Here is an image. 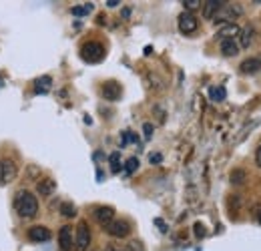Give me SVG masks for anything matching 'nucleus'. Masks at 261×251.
I'll use <instances>...</instances> for the list:
<instances>
[{"label":"nucleus","instance_id":"obj_1","mask_svg":"<svg viewBox=\"0 0 261 251\" xmlns=\"http://www.w3.org/2000/svg\"><path fill=\"white\" fill-rule=\"evenodd\" d=\"M14 205H16L18 215L24 217V219H33V217H36V213H38V199H36V195L31 193V191L16 193Z\"/></svg>","mask_w":261,"mask_h":251},{"label":"nucleus","instance_id":"obj_2","mask_svg":"<svg viewBox=\"0 0 261 251\" xmlns=\"http://www.w3.org/2000/svg\"><path fill=\"white\" fill-rule=\"evenodd\" d=\"M91 227L87 221H79L76 229H74V251H87L91 247Z\"/></svg>","mask_w":261,"mask_h":251},{"label":"nucleus","instance_id":"obj_3","mask_svg":"<svg viewBox=\"0 0 261 251\" xmlns=\"http://www.w3.org/2000/svg\"><path fill=\"white\" fill-rule=\"evenodd\" d=\"M241 14H243V8H241L239 4H227V2H225L223 8L213 16V20H215L217 24H223V27H225V24H233V20L239 18Z\"/></svg>","mask_w":261,"mask_h":251},{"label":"nucleus","instance_id":"obj_4","mask_svg":"<svg viewBox=\"0 0 261 251\" xmlns=\"http://www.w3.org/2000/svg\"><path fill=\"white\" fill-rule=\"evenodd\" d=\"M81 57L87 63H100L105 59V48H102V44H98L95 40L85 42L83 48H81Z\"/></svg>","mask_w":261,"mask_h":251},{"label":"nucleus","instance_id":"obj_5","mask_svg":"<svg viewBox=\"0 0 261 251\" xmlns=\"http://www.w3.org/2000/svg\"><path fill=\"white\" fill-rule=\"evenodd\" d=\"M18 175V167L12 159L8 157H0V185H8L16 179Z\"/></svg>","mask_w":261,"mask_h":251},{"label":"nucleus","instance_id":"obj_6","mask_svg":"<svg viewBox=\"0 0 261 251\" xmlns=\"http://www.w3.org/2000/svg\"><path fill=\"white\" fill-rule=\"evenodd\" d=\"M105 229H107V233H109L111 237H117V239H125V237H129V233H130L129 221H125V219H113Z\"/></svg>","mask_w":261,"mask_h":251},{"label":"nucleus","instance_id":"obj_7","mask_svg":"<svg viewBox=\"0 0 261 251\" xmlns=\"http://www.w3.org/2000/svg\"><path fill=\"white\" fill-rule=\"evenodd\" d=\"M74 229L70 225H63L61 231H59V247L61 251H72L74 247Z\"/></svg>","mask_w":261,"mask_h":251},{"label":"nucleus","instance_id":"obj_8","mask_svg":"<svg viewBox=\"0 0 261 251\" xmlns=\"http://www.w3.org/2000/svg\"><path fill=\"white\" fill-rule=\"evenodd\" d=\"M197 29H199V22H197V18L191 12H183L179 16V31L183 34H193Z\"/></svg>","mask_w":261,"mask_h":251},{"label":"nucleus","instance_id":"obj_9","mask_svg":"<svg viewBox=\"0 0 261 251\" xmlns=\"http://www.w3.org/2000/svg\"><path fill=\"white\" fill-rule=\"evenodd\" d=\"M29 239L34 243H44V241L50 239V229L44 227V225H34L29 229Z\"/></svg>","mask_w":261,"mask_h":251},{"label":"nucleus","instance_id":"obj_10","mask_svg":"<svg viewBox=\"0 0 261 251\" xmlns=\"http://www.w3.org/2000/svg\"><path fill=\"white\" fill-rule=\"evenodd\" d=\"M121 94H123V89H121V85L117 81H107L102 85V96L107 101H119Z\"/></svg>","mask_w":261,"mask_h":251},{"label":"nucleus","instance_id":"obj_11","mask_svg":"<svg viewBox=\"0 0 261 251\" xmlns=\"http://www.w3.org/2000/svg\"><path fill=\"white\" fill-rule=\"evenodd\" d=\"M95 219H97L102 227H107L111 221L115 219V209L109 207V205H100V207L95 209Z\"/></svg>","mask_w":261,"mask_h":251},{"label":"nucleus","instance_id":"obj_12","mask_svg":"<svg viewBox=\"0 0 261 251\" xmlns=\"http://www.w3.org/2000/svg\"><path fill=\"white\" fill-rule=\"evenodd\" d=\"M223 4H225L223 0H207V2H203V16L213 20V16L223 8Z\"/></svg>","mask_w":261,"mask_h":251},{"label":"nucleus","instance_id":"obj_13","mask_svg":"<svg viewBox=\"0 0 261 251\" xmlns=\"http://www.w3.org/2000/svg\"><path fill=\"white\" fill-rule=\"evenodd\" d=\"M253 38H255V29L251 24H247V27L241 29V32H239V44L243 48H249L253 44Z\"/></svg>","mask_w":261,"mask_h":251},{"label":"nucleus","instance_id":"obj_14","mask_svg":"<svg viewBox=\"0 0 261 251\" xmlns=\"http://www.w3.org/2000/svg\"><path fill=\"white\" fill-rule=\"evenodd\" d=\"M239 32H241V29L233 22V24H225L221 31L217 32V38L223 42V40H235V36H239Z\"/></svg>","mask_w":261,"mask_h":251},{"label":"nucleus","instance_id":"obj_15","mask_svg":"<svg viewBox=\"0 0 261 251\" xmlns=\"http://www.w3.org/2000/svg\"><path fill=\"white\" fill-rule=\"evenodd\" d=\"M36 191H38V195L48 197V195H53L57 191V181L55 179H42V181L36 183Z\"/></svg>","mask_w":261,"mask_h":251},{"label":"nucleus","instance_id":"obj_16","mask_svg":"<svg viewBox=\"0 0 261 251\" xmlns=\"http://www.w3.org/2000/svg\"><path fill=\"white\" fill-rule=\"evenodd\" d=\"M261 68L259 59H245L243 63L239 64V72L241 74H255Z\"/></svg>","mask_w":261,"mask_h":251},{"label":"nucleus","instance_id":"obj_17","mask_svg":"<svg viewBox=\"0 0 261 251\" xmlns=\"http://www.w3.org/2000/svg\"><path fill=\"white\" fill-rule=\"evenodd\" d=\"M221 55L223 57H235V55H239V44L235 40H223L221 42Z\"/></svg>","mask_w":261,"mask_h":251},{"label":"nucleus","instance_id":"obj_18","mask_svg":"<svg viewBox=\"0 0 261 251\" xmlns=\"http://www.w3.org/2000/svg\"><path fill=\"white\" fill-rule=\"evenodd\" d=\"M229 181H231V185H243L245 181H247V173L243 171V169H233L231 171V175H229Z\"/></svg>","mask_w":261,"mask_h":251},{"label":"nucleus","instance_id":"obj_19","mask_svg":"<svg viewBox=\"0 0 261 251\" xmlns=\"http://www.w3.org/2000/svg\"><path fill=\"white\" fill-rule=\"evenodd\" d=\"M93 8H95V4H93V2H87V4H79V6H74L70 12H72L74 16H85V14H91Z\"/></svg>","mask_w":261,"mask_h":251},{"label":"nucleus","instance_id":"obj_20","mask_svg":"<svg viewBox=\"0 0 261 251\" xmlns=\"http://www.w3.org/2000/svg\"><path fill=\"white\" fill-rule=\"evenodd\" d=\"M61 215H63V217H66V219L74 217V215H76V207H74L72 203H68V201L61 203Z\"/></svg>","mask_w":261,"mask_h":251},{"label":"nucleus","instance_id":"obj_21","mask_svg":"<svg viewBox=\"0 0 261 251\" xmlns=\"http://www.w3.org/2000/svg\"><path fill=\"white\" fill-rule=\"evenodd\" d=\"M50 85H53V79H50V77L38 79V81H36V93H46V91L50 89Z\"/></svg>","mask_w":261,"mask_h":251},{"label":"nucleus","instance_id":"obj_22","mask_svg":"<svg viewBox=\"0 0 261 251\" xmlns=\"http://www.w3.org/2000/svg\"><path fill=\"white\" fill-rule=\"evenodd\" d=\"M109 163H111V171H113V173H119V171H121V153H119V151L111 153Z\"/></svg>","mask_w":261,"mask_h":251},{"label":"nucleus","instance_id":"obj_23","mask_svg":"<svg viewBox=\"0 0 261 251\" xmlns=\"http://www.w3.org/2000/svg\"><path fill=\"white\" fill-rule=\"evenodd\" d=\"M137 169H139V159L137 157L127 159V163H125V171H127V175H133Z\"/></svg>","mask_w":261,"mask_h":251},{"label":"nucleus","instance_id":"obj_24","mask_svg":"<svg viewBox=\"0 0 261 251\" xmlns=\"http://www.w3.org/2000/svg\"><path fill=\"white\" fill-rule=\"evenodd\" d=\"M209 94H211L213 101H223V98H225V89H223V87H217V89L211 87V89H209Z\"/></svg>","mask_w":261,"mask_h":251},{"label":"nucleus","instance_id":"obj_25","mask_svg":"<svg viewBox=\"0 0 261 251\" xmlns=\"http://www.w3.org/2000/svg\"><path fill=\"white\" fill-rule=\"evenodd\" d=\"M183 6H185V12H191V10H197L199 6H203L201 0H183Z\"/></svg>","mask_w":261,"mask_h":251},{"label":"nucleus","instance_id":"obj_26","mask_svg":"<svg viewBox=\"0 0 261 251\" xmlns=\"http://www.w3.org/2000/svg\"><path fill=\"white\" fill-rule=\"evenodd\" d=\"M125 251H143V245H141V241H130Z\"/></svg>","mask_w":261,"mask_h":251},{"label":"nucleus","instance_id":"obj_27","mask_svg":"<svg viewBox=\"0 0 261 251\" xmlns=\"http://www.w3.org/2000/svg\"><path fill=\"white\" fill-rule=\"evenodd\" d=\"M143 131H145V137H147V139H151V137H153V125H151V123H145Z\"/></svg>","mask_w":261,"mask_h":251},{"label":"nucleus","instance_id":"obj_28","mask_svg":"<svg viewBox=\"0 0 261 251\" xmlns=\"http://www.w3.org/2000/svg\"><path fill=\"white\" fill-rule=\"evenodd\" d=\"M195 231H197V237H203L205 235V227L201 223H195Z\"/></svg>","mask_w":261,"mask_h":251},{"label":"nucleus","instance_id":"obj_29","mask_svg":"<svg viewBox=\"0 0 261 251\" xmlns=\"http://www.w3.org/2000/svg\"><path fill=\"white\" fill-rule=\"evenodd\" d=\"M255 163H257V167L261 169V145L257 147V151H255Z\"/></svg>","mask_w":261,"mask_h":251},{"label":"nucleus","instance_id":"obj_30","mask_svg":"<svg viewBox=\"0 0 261 251\" xmlns=\"http://www.w3.org/2000/svg\"><path fill=\"white\" fill-rule=\"evenodd\" d=\"M161 155H159V153H155V155H151V163H161Z\"/></svg>","mask_w":261,"mask_h":251},{"label":"nucleus","instance_id":"obj_31","mask_svg":"<svg viewBox=\"0 0 261 251\" xmlns=\"http://www.w3.org/2000/svg\"><path fill=\"white\" fill-rule=\"evenodd\" d=\"M107 6H109V8H115V6H119V0H109Z\"/></svg>","mask_w":261,"mask_h":251},{"label":"nucleus","instance_id":"obj_32","mask_svg":"<svg viewBox=\"0 0 261 251\" xmlns=\"http://www.w3.org/2000/svg\"><path fill=\"white\" fill-rule=\"evenodd\" d=\"M105 251H117V247H115V245H107V247H105Z\"/></svg>","mask_w":261,"mask_h":251},{"label":"nucleus","instance_id":"obj_33","mask_svg":"<svg viewBox=\"0 0 261 251\" xmlns=\"http://www.w3.org/2000/svg\"><path fill=\"white\" fill-rule=\"evenodd\" d=\"M255 219H257V223H259V225H261V209H259V211H257V215H255Z\"/></svg>","mask_w":261,"mask_h":251}]
</instances>
